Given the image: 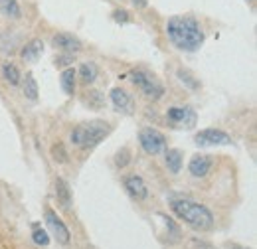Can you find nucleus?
Masks as SVG:
<instances>
[{"label": "nucleus", "mask_w": 257, "mask_h": 249, "mask_svg": "<svg viewBox=\"0 0 257 249\" xmlns=\"http://www.w3.org/2000/svg\"><path fill=\"white\" fill-rule=\"evenodd\" d=\"M166 36L170 44L180 52H198L204 46L206 34L194 16H172L166 22Z\"/></svg>", "instance_id": "obj_1"}, {"label": "nucleus", "mask_w": 257, "mask_h": 249, "mask_svg": "<svg viewBox=\"0 0 257 249\" xmlns=\"http://www.w3.org/2000/svg\"><path fill=\"white\" fill-rule=\"evenodd\" d=\"M170 210L176 218L182 219L186 225H190L196 231H212L216 225L212 210L200 202L188 200V198H172Z\"/></svg>", "instance_id": "obj_2"}, {"label": "nucleus", "mask_w": 257, "mask_h": 249, "mask_svg": "<svg viewBox=\"0 0 257 249\" xmlns=\"http://www.w3.org/2000/svg\"><path fill=\"white\" fill-rule=\"evenodd\" d=\"M109 133H111V125L107 121H89L73 127L69 133V141L73 147L81 151H89L97 147L105 137H109Z\"/></svg>", "instance_id": "obj_3"}, {"label": "nucleus", "mask_w": 257, "mask_h": 249, "mask_svg": "<svg viewBox=\"0 0 257 249\" xmlns=\"http://www.w3.org/2000/svg\"><path fill=\"white\" fill-rule=\"evenodd\" d=\"M131 81L141 93L145 95L147 99H151V101H159L164 95V85L161 83V79L149 69H143V67L133 69L131 71Z\"/></svg>", "instance_id": "obj_4"}, {"label": "nucleus", "mask_w": 257, "mask_h": 249, "mask_svg": "<svg viewBox=\"0 0 257 249\" xmlns=\"http://www.w3.org/2000/svg\"><path fill=\"white\" fill-rule=\"evenodd\" d=\"M139 143H141V149L149 156L162 155L166 151V147H168L166 137L159 129H153V127H143L139 131Z\"/></svg>", "instance_id": "obj_5"}, {"label": "nucleus", "mask_w": 257, "mask_h": 249, "mask_svg": "<svg viewBox=\"0 0 257 249\" xmlns=\"http://www.w3.org/2000/svg\"><path fill=\"white\" fill-rule=\"evenodd\" d=\"M166 121L174 129H186L190 131L198 125V113L190 105H174L166 109Z\"/></svg>", "instance_id": "obj_6"}, {"label": "nucleus", "mask_w": 257, "mask_h": 249, "mask_svg": "<svg viewBox=\"0 0 257 249\" xmlns=\"http://www.w3.org/2000/svg\"><path fill=\"white\" fill-rule=\"evenodd\" d=\"M194 143L198 147H227L233 141L222 129H202V131L196 133Z\"/></svg>", "instance_id": "obj_7"}, {"label": "nucleus", "mask_w": 257, "mask_h": 249, "mask_svg": "<svg viewBox=\"0 0 257 249\" xmlns=\"http://www.w3.org/2000/svg\"><path fill=\"white\" fill-rule=\"evenodd\" d=\"M44 218H46V225H48V229H50L52 237H54L58 243L67 245V243H69V239H71V233H69L67 225L64 223V219L60 218L54 210H50V208H46Z\"/></svg>", "instance_id": "obj_8"}, {"label": "nucleus", "mask_w": 257, "mask_h": 249, "mask_svg": "<svg viewBox=\"0 0 257 249\" xmlns=\"http://www.w3.org/2000/svg\"><path fill=\"white\" fill-rule=\"evenodd\" d=\"M52 48L65 52V54H77V52H81L83 44H81V40L77 36L67 34V32H60V34L52 36Z\"/></svg>", "instance_id": "obj_9"}, {"label": "nucleus", "mask_w": 257, "mask_h": 249, "mask_svg": "<svg viewBox=\"0 0 257 249\" xmlns=\"http://www.w3.org/2000/svg\"><path fill=\"white\" fill-rule=\"evenodd\" d=\"M123 186H125L128 196L133 200H137V202H143V200L149 198V186L143 180V176H139V174H128V176H125Z\"/></svg>", "instance_id": "obj_10"}, {"label": "nucleus", "mask_w": 257, "mask_h": 249, "mask_svg": "<svg viewBox=\"0 0 257 249\" xmlns=\"http://www.w3.org/2000/svg\"><path fill=\"white\" fill-rule=\"evenodd\" d=\"M111 103H113V107L117 109V111H121V113H133L135 111V99H133V95L125 91L123 87H113L111 89Z\"/></svg>", "instance_id": "obj_11"}, {"label": "nucleus", "mask_w": 257, "mask_h": 249, "mask_svg": "<svg viewBox=\"0 0 257 249\" xmlns=\"http://www.w3.org/2000/svg\"><path fill=\"white\" fill-rule=\"evenodd\" d=\"M212 164H214V160L210 155H194L188 162V172L194 178H206L212 170Z\"/></svg>", "instance_id": "obj_12"}, {"label": "nucleus", "mask_w": 257, "mask_h": 249, "mask_svg": "<svg viewBox=\"0 0 257 249\" xmlns=\"http://www.w3.org/2000/svg\"><path fill=\"white\" fill-rule=\"evenodd\" d=\"M42 54H44V42L34 38L30 42H26V46L20 52V58H22L24 63H36L42 58Z\"/></svg>", "instance_id": "obj_13"}, {"label": "nucleus", "mask_w": 257, "mask_h": 249, "mask_svg": "<svg viewBox=\"0 0 257 249\" xmlns=\"http://www.w3.org/2000/svg\"><path fill=\"white\" fill-rule=\"evenodd\" d=\"M75 73H77V77L83 85H91L99 77V67H97L95 62H83L79 65V71H75Z\"/></svg>", "instance_id": "obj_14"}, {"label": "nucleus", "mask_w": 257, "mask_h": 249, "mask_svg": "<svg viewBox=\"0 0 257 249\" xmlns=\"http://www.w3.org/2000/svg\"><path fill=\"white\" fill-rule=\"evenodd\" d=\"M164 164L170 174H178L182 170V151L178 149H166L164 151Z\"/></svg>", "instance_id": "obj_15"}, {"label": "nucleus", "mask_w": 257, "mask_h": 249, "mask_svg": "<svg viewBox=\"0 0 257 249\" xmlns=\"http://www.w3.org/2000/svg\"><path fill=\"white\" fill-rule=\"evenodd\" d=\"M0 71H2V79H4L8 85H12V87L20 85V81H22V75H20L18 67H16V65H14L12 62H4V63H2Z\"/></svg>", "instance_id": "obj_16"}, {"label": "nucleus", "mask_w": 257, "mask_h": 249, "mask_svg": "<svg viewBox=\"0 0 257 249\" xmlns=\"http://www.w3.org/2000/svg\"><path fill=\"white\" fill-rule=\"evenodd\" d=\"M56 198L64 210H69L71 206V190L64 178H56Z\"/></svg>", "instance_id": "obj_17"}, {"label": "nucleus", "mask_w": 257, "mask_h": 249, "mask_svg": "<svg viewBox=\"0 0 257 249\" xmlns=\"http://www.w3.org/2000/svg\"><path fill=\"white\" fill-rule=\"evenodd\" d=\"M60 85L67 95L75 93V85H77V73L73 67H65L60 73Z\"/></svg>", "instance_id": "obj_18"}, {"label": "nucleus", "mask_w": 257, "mask_h": 249, "mask_svg": "<svg viewBox=\"0 0 257 249\" xmlns=\"http://www.w3.org/2000/svg\"><path fill=\"white\" fill-rule=\"evenodd\" d=\"M0 14H4L6 18L18 20L22 16V8H20L18 0H0Z\"/></svg>", "instance_id": "obj_19"}, {"label": "nucleus", "mask_w": 257, "mask_h": 249, "mask_svg": "<svg viewBox=\"0 0 257 249\" xmlns=\"http://www.w3.org/2000/svg\"><path fill=\"white\" fill-rule=\"evenodd\" d=\"M22 91H24L28 101H38L40 89H38V81L34 79L32 73H26V77H24V81H22Z\"/></svg>", "instance_id": "obj_20"}, {"label": "nucleus", "mask_w": 257, "mask_h": 249, "mask_svg": "<svg viewBox=\"0 0 257 249\" xmlns=\"http://www.w3.org/2000/svg\"><path fill=\"white\" fill-rule=\"evenodd\" d=\"M176 77H178V79H180V83H182V85H186L188 89H192V91L200 89V79H198L194 73H190L188 69H182V67H180V69L176 71Z\"/></svg>", "instance_id": "obj_21"}, {"label": "nucleus", "mask_w": 257, "mask_h": 249, "mask_svg": "<svg viewBox=\"0 0 257 249\" xmlns=\"http://www.w3.org/2000/svg\"><path fill=\"white\" fill-rule=\"evenodd\" d=\"M32 239L36 245H42V247H48L50 245V233L46 229H42V227H34Z\"/></svg>", "instance_id": "obj_22"}, {"label": "nucleus", "mask_w": 257, "mask_h": 249, "mask_svg": "<svg viewBox=\"0 0 257 249\" xmlns=\"http://www.w3.org/2000/svg\"><path fill=\"white\" fill-rule=\"evenodd\" d=\"M52 158H54L56 162H60V164L67 162V151H65V147L62 143H56V145L52 147Z\"/></svg>", "instance_id": "obj_23"}, {"label": "nucleus", "mask_w": 257, "mask_h": 249, "mask_svg": "<svg viewBox=\"0 0 257 249\" xmlns=\"http://www.w3.org/2000/svg\"><path fill=\"white\" fill-rule=\"evenodd\" d=\"M128 162H131V151H128L127 147H123V149L115 155V166H117V168H125Z\"/></svg>", "instance_id": "obj_24"}, {"label": "nucleus", "mask_w": 257, "mask_h": 249, "mask_svg": "<svg viewBox=\"0 0 257 249\" xmlns=\"http://www.w3.org/2000/svg\"><path fill=\"white\" fill-rule=\"evenodd\" d=\"M73 60H75V54H65V52H60V56H56V60H54V63H56V67H69L71 63H73Z\"/></svg>", "instance_id": "obj_25"}, {"label": "nucleus", "mask_w": 257, "mask_h": 249, "mask_svg": "<svg viewBox=\"0 0 257 249\" xmlns=\"http://www.w3.org/2000/svg\"><path fill=\"white\" fill-rule=\"evenodd\" d=\"M113 20H115V22H119V24H127V22H131L133 18H131V14H128L127 10L119 8V10H115V12H113Z\"/></svg>", "instance_id": "obj_26"}, {"label": "nucleus", "mask_w": 257, "mask_h": 249, "mask_svg": "<svg viewBox=\"0 0 257 249\" xmlns=\"http://www.w3.org/2000/svg\"><path fill=\"white\" fill-rule=\"evenodd\" d=\"M89 97L85 99V103H89V105H95V107H101V103H103V97L99 91H91V93H87Z\"/></svg>", "instance_id": "obj_27"}, {"label": "nucleus", "mask_w": 257, "mask_h": 249, "mask_svg": "<svg viewBox=\"0 0 257 249\" xmlns=\"http://www.w3.org/2000/svg\"><path fill=\"white\" fill-rule=\"evenodd\" d=\"M188 249H216L212 243H208V241H202V239H192L190 243H188Z\"/></svg>", "instance_id": "obj_28"}, {"label": "nucleus", "mask_w": 257, "mask_h": 249, "mask_svg": "<svg viewBox=\"0 0 257 249\" xmlns=\"http://www.w3.org/2000/svg\"><path fill=\"white\" fill-rule=\"evenodd\" d=\"M131 2H133L135 8H147V4H149L147 0H131Z\"/></svg>", "instance_id": "obj_29"}, {"label": "nucleus", "mask_w": 257, "mask_h": 249, "mask_svg": "<svg viewBox=\"0 0 257 249\" xmlns=\"http://www.w3.org/2000/svg\"><path fill=\"white\" fill-rule=\"evenodd\" d=\"M229 249H249V247H243V245H237V243H231V245H227Z\"/></svg>", "instance_id": "obj_30"}, {"label": "nucleus", "mask_w": 257, "mask_h": 249, "mask_svg": "<svg viewBox=\"0 0 257 249\" xmlns=\"http://www.w3.org/2000/svg\"><path fill=\"white\" fill-rule=\"evenodd\" d=\"M247 2H253V0H247Z\"/></svg>", "instance_id": "obj_31"}]
</instances>
